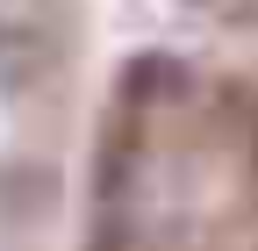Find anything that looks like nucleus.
I'll return each mask as SVG.
<instances>
[{"instance_id":"f257e3e1","label":"nucleus","mask_w":258,"mask_h":251,"mask_svg":"<svg viewBox=\"0 0 258 251\" xmlns=\"http://www.w3.org/2000/svg\"><path fill=\"white\" fill-rule=\"evenodd\" d=\"M101 93L93 0H0V251H72Z\"/></svg>"}]
</instances>
